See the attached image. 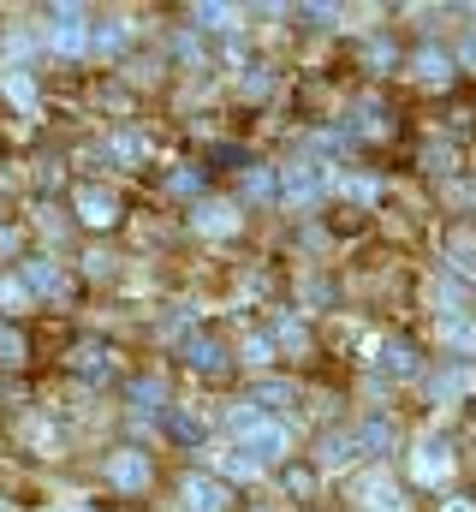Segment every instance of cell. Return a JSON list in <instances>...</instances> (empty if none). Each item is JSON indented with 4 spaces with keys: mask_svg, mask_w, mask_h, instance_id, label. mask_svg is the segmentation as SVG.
<instances>
[{
    "mask_svg": "<svg viewBox=\"0 0 476 512\" xmlns=\"http://www.w3.org/2000/svg\"><path fill=\"white\" fill-rule=\"evenodd\" d=\"M411 66H417V78H423V84H447V78H453V60H447V54H435V48H423Z\"/></svg>",
    "mask_w": 476,
    "mask_h": 512,
    "instance_id": "cell-17",
    "label": "cell"
},
{
    "mask_svg": "<svg viewBox=\"0 0 476 512\" xmlns=\"http://www.w3.org/2000/svg\"><path fill=\"white\" fill-rule=\"evenodd\" d=\"M191 18H197L203 30H227V24H233V6H197Z\"/></svg>",
    "mask_w": 476,
    "mask_h": 512,
    "instance_id": "cell-21",
    "label": "cell"
},
{
    "mask_svg": "<svg viewBox=\"0 0 476 512\" xmlns=\"http://www.w3.org/2000/svg\"><path fill=\"white\" fill-rule=\"evenodd\" d=\"M352 435H357L363 453H387V447H393V423H387V417H363Z\"/></svg>",
    "mask_w": 476,
    "mask_h": 512,
    "instance_id": "cell-14",
    "label": "cell"
},
{
    "mask_svg": "<svg viewBox=\"0 0 476 512\" xmlns=\"http://www.w3.org/2000/svg\"><path fill=\"white\" fill-rule=\"evenodd\" d=\"M173 435L179 441H203V417H173Z\"/></svg>",
    "mask_w": 476,
    "mask_h": 512,
    "instance_id": "cell-28",
    "label": "cell"
},
{
    "mask_svg": "<svg viewBox=\"0 0 476 512\" xmlns=\"http://www.w3.org/2000/svg\"><path fill=\"white\" fill-rule=\"evenodd\" d=\"M221 471H227V477H256V471H262V465H256V459H250V453H227V459H221Z\"/></svg>",
    "mask_w": 476,
    "mask_h": 512,
    "instance_id": "cell-22",
    "label": "cell"
},
{
    "mask_svg": "<svg viewBox=\"0 0 476 512\" xmlns=\"http://www.w3.org/2000/svg\"><path fill=\"white\" fill-rule=\"evenodd\" d=\"M108 477H114V489H149V459L137 453V447H119L114 459H108Z\"/></svg>",
    "mask_w": 476,
    "mask_h": 512,
    "instance_id": "cell-7",
    "label": "cell"
},
{
    "mask_svg": "<svg viewBox=\"0 0 476 512\" xmlns=\"http://www.w3.org/2000/svg\"><path fill=\"white\" fill-rule=\"evenodd\" d=\"M453 256H476V239H471V233H459V239H453Z\"/></svg>",
    "mask_w": 476,
    "mask_h": 512,
    "instance_id": "cell-31",
    "label": "cell"
},
{
    "mask_svg": "<svg viewBox=\"0 0 476 512\" xmlns=\"http://www.w3.org/2000/svg\"><path fill=\"white\" fill-rule=\"evenodd\" d=\"M78 221H90V227H108V221H114V191H96V185H84V191H78Z\"/></svg>",
    "mask_w": 476,
    "mask_h": 512,
    "instance_id": "cell-10",
    "label": "cell"
},
{
    "mask_svg": "<svg viewBox=\"0 0 476 512\" xmlns=\"http://www.w3.org/2000/svg\"><path fill=\"white\" fill-rule=\"evenodd\" d=\"M268 358H274V346H268L262 334H250V340H244V364H268Z\"/></svg>",
    "mask_w": 476,
    "mask_h": 512,
    "instance_id": "cell-27",
    "label": "cell"
},
{
    "mask_svg": "<svg viewBox=\"0 0 476 512\" xmlns=\"http://www.w3.org/2000/svg\"><path fill=\"white\" fill-rule=\"evenodd\" d=\"M471 387H476V370H471V364H447V370H429V399H435V405H459Z\"/></svg>",
    "mask_w": 476,
    "mask_h": 512,
    "instance_id": "cell-4",
    "label": "cell"
},
{
    "mask_svg": "<svg viewBox=\"0 0 476 512\" xmlns=\"http://www.w3.org/2000/svg\"><path fill=\"white\" fill-rule=\"evenodd\" d=\"M375 376L381 382H411L417 376V352L411 346H381L375 352Z\"/></svg>",
    "mask_w": 476,
    "mask_h": 512,
    "instance_id": "cell-9",
    "label": "cell"
},
{
    "mask_svg": "<svg viewBox=\"0 0 476 512\" xmlns=\"http://www.w3.org/2000/svg\"><path fill=\"white\" fill-rule=\"evenodd\" d=\"M114 155H119V161H143V137L119 131V137H114Z\"/></svg>",
    "mask_w": 476,
    "mask_h": 512,
    "instance_id": "cell-25",
    "label": "cell"
},
{
    "mask_svg": "<svg viewBox=\"0 0 476 512\" xmlns=\"http://www.w3.org/2000/svg\"><path fill=\"white\" fill-rule=\"evenodd\" d=\"M441 340H447V346H459V352H471V358H476V322L465 316V310H441Z\"/></svg>",
    "mask_w": 476,
    "mask_h": 512,
    "instance_id": "cell-11",
    "label": "cell"
},
{
    "mask_svg": "<svg viewBox=\"0 0 476 512\" xmlns=\"http://www.w3.org/2000/svg\"><path fill=\"white\" fill-rule=\"evenodd\" d=\"M274 185H280V197H286V203L310 209V203L322 197V185H328V179H322V167H310V161H292V167H286Z\"/></svg>",
    "mask_w": 476,
    "mask_h": 512,
    "instance_id": "cell-2",
    "label": "cell"
},
{
    "mask_svg": "<svg viewBox=\"0 0 476 512\" xmlns=\"http://www.w3.org/2000/svg\"><path fill=\"white\" fill-rule=\"evenodd\" d=\"M233 429H238V453H250L256 465H274L280 453H286V423H274V417H262L250 399L233 411Z\"/></svg>",
    "mask_w": 476,
    "mask_h": 512,
    "instance_id": "cell-1",
    "label": "cell"
},
{
    "mask_svg": "<svg viewBox=\"0 0 476 512\" xmlns=\"http://www.w3.org/2000/svg\"><path fill=\"white\" fill-rule=\"evenodd\" d=\"M357 501H363L369 512H405V495H399V483H393V477H381V471L357 483Z\"/></svg>",
    "mask_w": 476,
    "mask_h": 512,
    "instance_id": "cell-8",
    "label": "cell"
},
{
    "mask_svg": "<svg viewBox=\"0 0 476 512\" xmlns=\"http://www.w3.org/2000/svg\"><path fill=\"white\" fill-rule=\"evenodd\" d=\"M24 292H60V268L48 256H30L24 262Z\"/></svg>",
    "mask_w": 476,
    "mask_h": 512,
    "instance_id": "cell-16",
    "label": "cell"
},
{
    "mask_svg": "<svg viewBox=\"0 0 476 512\" xmlns=\"http://www.w3.org/2000/svg\"><path fill=\"white\" fill-rule=\"evenodd\" d=\"M125 42H131V30H125V24H119V18H108V24H102V30H96V48H102V54H119V48H125Z\"/></svg>",
    "mask_w": 476,
    "mask_h": 512,
    "instance_id": "cell-19",
    "label": "cell"
},
{
    "mask_svg": "<svg viewBox=\"0 0 476 512\" xmlns=\"http://www.w3.org/2000/svg\"><path fill=\"white\" fill-rule=\"evenodd\" d=\"M24 298H30V292H24V280H0V304H6V310H18Z\"/></svg>",
    "mask_w": 476,
    "mask_h": 512,
    "instance_id": "cell-29",
    "label": "cell"
},
{
    "mask_svg": "<svg viewBox=\"0 0 476 512\" xmlns=\"http://www.w3.org/2000/svg\"><path fill=\"white\" fill-rule=\"evenodd\" d=\"M244 96H250V102L268 96V66H250V72H244Z\"/></svg>",
    "mask_w": 476,
    "mask_h": 512,
    "instance_id": "cell-26",
    "label": "cell"
},
{
    "mask_svg": "<svg viewBox=\"0 0 476 512\" xmlns=\"http://www.w3.org/2000/svg\"><path fill=\"white\" fill-rule=\"evenodd\" d=\"M131 399H137L143 411H155V405H161V387H155V382H137V387H131Z\"/></svg>",
    "mask_w": 476,
    "mask_h": 512,
    "instance_id": "cell-30",
    "label": "cell"
},
{
    "mask_svg": "<svg viewBox=\"0 0 476 512\" xmlns=\"http://www.w3.org/2000/svg\"><path fill=\"white\" fill-rule=\"evenodd\" d=\"M274 173L268 167H244V203H274Z\"/></svg>",
    "mask_w": 476,
    "mask_h": 512,
    "instance_id": "cell-18",
    "label": "cell"
},
{
    "mask_svg": "<svg viewBox=\"0 0 476 512\" xmlns=\"http://www.w3.org/2000/svg\"><path fill=\"white\" fill-rule=\"evenodd\" d=\"M250 405H292V387L286 382H262L256 393H250Z\"/></svg>",
    "mask_w": 476,
    "mask_h": 512,
    "instance_id": "cell-20",
    "label": "cell"
},
{
    "mask_svg": "<svg viewBox=\"0 0 476 512\" xmlns=\"http://www.w3.org/2000/svg\"><path fill=\"white\" fill-rule=\"evenodd\" d=\"M280 346H286V352H310V334H304V322H280Z\"/></svg>",
    "mask_w": 476,
    "mask_h": 512,
    "instance_id": "cell-23",
    "label": "cell"
},
{
    "mask_svg": "<svg viewBox=\"0 0 476 512\" xmlns=\"http://www.w3.org/2000/svg\"><path fill=\"white\" fill-rule=\"evenodd\" d=\"M447 471H453L447 441H423V447L411 453V477H417V483H447Z\"/></svg>",
    "mask_w": 476,
    "mask_h": 512,
    "instance_id": "cell-6",
    "label": "cell"
},
{
    "mask_svg": "<svg viewBox=\"0 0 476 512\" xmlns=\"http://www.w3.org/2000/svg\"><path fill=\"white\" fill-rule=\"evenodd\" d=\"M0 364H24V340L12 328H0Z\"/></svg>",
    "mask_w": 476,
    "mask_h": 512,
    "instance_id": "cell-24",
    "label": "cell"
},
{
    "mask_svg": "<svg viewBox=\"0 0 476 512\" xmlns=\"http://www.w3.org/2000/svg\"><path fill=\"white\" fill-rule=\"evenodd\" d=\"M447 512H476V507H471V501H453V507H447Z\"/></svg>",
    "mask_w": 476,
    "mask_h": 512,
    "instance_id": "cell-32",
    "label": "cell"
},
{
    "mask_svg": "<svg viewBox=\"0 0 476 512\" xmlns=\"http://www.w3.org/2000/svg\"><path fill=\"white\" fill-rule=\"evenodd\" d=\"M54 18H60V24H54V48H60V54H84V48H90L84 12H78V6H54Z\"/></svg>",
    "mask_w": 476,
    "mask_h": 512,
    "instance_id": "cell-5",
    "label": "cell"
},
{
    "mask_svg": "<svg viewBox=\"0 0 476 512\" xmlns=\"http://www.w3.org/2000/svg\"><path fill=\"white\" fill-rule=\"evenodd\" d=\"M185 364H191V370H203V376H215V370H227V352H221L215 340H203V334H197V340H185Z\"/></svg>",
    "mask_w": 476,
    "mask_h": 512,
    "instance_id": "cell-12",
    "label": "cell"
},
{
    "mask_svg": "<svg viewBox=\"0 0 476 512\" xmlns=\"http://www.w3.org/2000/svg\"><path fill=\"white\" fill-rule=\"evenodd\" d=\"M179 495H185V512H227V483L221 477H209V471H191L185 483H179Z\"/></svg>",
    "mask_w": 476,
    "mask_h": 512,
    "instance_id": "cell-3",
    "label": "cell"
},
{
    "mask_svg": "<svg viewBox=\"0 0 476 512\" xmlns=\"http://www.w3.org/2000/svg\"><path fill=\"white\" fill-rule=\"evenodd\" d=\"M357 453H363V447H357V435H352V429H340V435H328V441H322V465H328V471L352 465Z\"/></svg>",
    "mask_w": 476,
    "mask_h": 512,
    "instance_id": "cell-15",
    "label": "cell"
},
{
    "mask_svg": "<svg viewBox=\"0 0 476 512\" xmlns=\"http://www.w3.org/2000/svg\"><path fill=\"white\" fill-rule=\"evenodd\" d=\"M191 221H197L203 233H215V239H221V233H233V227H238V209H233V203H197V215H191Z\"/></svg>",
    "mask_w": 476,
    "mask_h": 512,
    "instance_id": "cell-13",
    "label": "cell"
}]
</instances>
